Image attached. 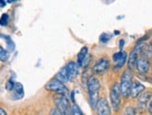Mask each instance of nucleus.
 Listing matches in <instances>:
<instances>
[{
    "mask_svg": "<svg viewBox=\"0 0 152 115\" xmlns=\"http://www.w3.org/2000/svg\"><path fill=\"white\" fill-rule=\"evenodd\" d=\"M88 93L90 98V104L92 109H96L97 103L99 101V93H100L101 84L96 77L91 76L87 82Z\"/></svg>",
    "mask_w": 152,
    "mask_h": 115,
    "instance_id": "obj_1",
    "label": "nucleus"
},
{
    "mask_svg": "<svg viewBox=\"0 0 152 115\" xmlns=\"http://www.w3.org/2000/svg\"><path fill=\"white\" fill-rule=\"evenodd\" d=\"M133 78H134L133 71L128 69L123 72L121 78L120 87H121V92L122 97L125 98H128L129 97H131V89L134 83Z\"/></svg>",
    "mask_w": 152,
    "mask_h": 115,
    "instance_id": "obj_2",
    "label": "nucleus"
},
{
    "mask_svg": "<svg viewBox=\"0 0 152 115\" xmlns=\"http://www.w3.org/2000/svg\"><path fill=\"white\" fill-rule=\"evenodd\" d=\"M54 103L56 105V109L63 115H73L72 105L65 95L57 94L54 97Z\"/></svg>",
    "mask_w": 152,
    "mask_h": 115,
    "instance_id": "obj_3",
    "label": "nucleus"
},
{
    "mask_svg": "<svg viewBox=\"0 0 152 115\" xmlns=\"http://www.w3.org/2000/svg\"><path fill=\"white\" fill-rule=\"evenodd\" d=\"M145 47H146V44L145 43H137L136 46H134V48L132 50L127 60V65L129 70L133 71L136 68L137 59H139V55L144 51Z\"/></svg>",
    "mask_w": 152,
    "mask_h": 115,
    "instance_id": "obj_4",
    "label": "nucleus"
},
{
    "mask_svg": "<svg viewBox=\"0 0 152 115\" xmlns=\"http://www.w3.org/2000/svg\"><path fill=\"white\" fill-rule=\"evenodd\" d=\"M110 102H111V106L113 108V110L115 111H118L121 108V87H120V84L115 83L111 87L110 90Z\"/></svg>",
    "mask_w": 152,
    "mask_h": 115,
    "instance_id": "obj_5",
    "label": "nucleus"
},
{
    "mask_svg": "<svg viewBox=\"0 0 152 115\" xmlns=\"http://www.w3.org/2000/svg\"><path fill=\"white\" fill-rule=\"evenodd\" d=\"M45 88L48 91L55 92V93L60 94V95H66V93L68 92L67 87L64 85V84L60 82V81L55 79V78L51 79L50 82L46 85Z\"/></svg>",
    "mask_w": 152,
    "mask_h": 115,
    "instance_id": "obj_6",
    "label": "nucleus"
},
{
    "mask_svg": "<svg viewBox=\"0 0 152 115\" xmlns=\"http://www.w3.org/2000/svg\"><path fill=\"white\" fill-rule=\"evenodd\" d=\"M110 68V62L107 58H102L97 62L94 64V68H92V72L96 75H100V74H104L107 72L108 69Z\"/></svg>",
    "mask_w": 152,
    "mask_h": 115,
    "instance_id": "obj_7",
    "label": "nucleus"
},
{
    "mask_svg": "<svg viewBox=\"0 0 152 115\" xmlns=\"http://www.w3.org/2000/svg\"><path fill=\"white\" fill-rule=\"evenodd\" d=\"M128 54L121 50L120 52H117L113 55V61H114V69L115 70H121L122 67L127 62Z\"/></svg>",
    "mask_w": 152,
    "mask_h": 115,
    "instance_id": "obj_8",
    "label": "nucleus"
},
{
    "mask_svg": "<svg viewBox=\"0 0 152 115\" xmlns=\"http://www.w3.org/2000/svg\"><path fill=\"white\" fill-rule=\"evenodd\" d=\"M96 111L97 115H111V109L107 99H99L96 106Z\"/></svg>",
    "mask_w": 152,
    "mask_h": 115,
    "instance_id": "obj_9",
    "label": "nucleus"
},
{
    "mask_svg": "<svg viewBox=\"0 0 152 115\" xmlns=\"http://www.w3.org/2000/svg\"><path fill=\"white\" fill-rule=\"evenodd\" d=\"M152 99V93L151 92H143L139 97H138V107L141 108L142 111H145L147 108V105L150 102Z\"/></svg>",
    "mask_w": 152,
    "mask_h": 115,
    "instance_id": "obj_10",
    "label": "nucleus"
},
{
    "mask_svg": "<svg viewBox=\"0 0 152 115\" xmlns=\"http://www.w3.org/2000/svg\"><path fill=\"white\" fill-rule=\"evenodd\" d=\"M149 68H150V63L148 59L144 58V57H140L137 59L136 69L140 73H143V74L147 73L149 71Z\"/></svg>",
    "mask_w": 152,
    "mask_h": 115,
    "instance_id": "obj_11",
    "label": "nucleus"
},
{
    "mask_svg": "<svg viewBox=\"0 0 152 115\" xmlns=\"http://www.w3.org/2000/svg\"><path fill=\"white\" fill-rule=\"evenodd\" d=\"M78 65L75 61H70L65 66L69 80H74L78 75Z\"/></svg>",
    "mask_w": 152,
    "mask_h": 115,
    "instance_id": "obj_12",
    "label": "nucleus"
},
{
    "mask_svg": "<svg viewBox=\"0 0 152 115\" xmlns=\"http://www.w3.org/2000/svg\"><path fill=\"white\" fill-rule=\"evenodd\" d=\"M11 98L14 100H19L22 99L24 97V90H23V86L21 83L16 82L15 85L13 87V89L11 90Z\"/></svg>",
    "mask_w": 152,
    "mask_h": 115,
    "instance_id": "obj_13",
    "label": "nucleus"
},
{
    "mask_svg": "<svg viewBox=\"0 0 152 115\" xmlns=\"http://www.w3.org/2000/svg\"><path fill=\"white\" fill-rule=\"evenodd\" d=\"M145 90V85L140 83L139 81H134L132 85V89H131V97L132 98H138L140 95L144 92Z\"/></svg>",
    "mask_w": 152,
    "mask_h": 115,
    "instance_id": "obj_14",
    "label": "nucleus"
},
{
    "mask_svg": "<svg viewBox=\"0 0 152 115\" xmlns=\"http://www.w3.org/2000/svg\"><path fill=\"white\" fill-rule=\"evenodd\" d=\"M88 51H89L88 47L84 46V47H82V48L80 49V51L78 52V54H77V65L79 67L82 66V63L84 61V59H86V57L88 56Z\"/></svg>",
    "mask_w": 152,
    "mask_h": 115,
    "instance_id": "obj_15",
    "label": "nucleus"
},
{
    "mask_svg": "<svg viewBox=\"0 0 152 115\" xmlns=\"http://www.w3.org/2000/svg\"><path fill=\"white\" fill-rule=\"evenodd\" d=\"M55 79L59 80L62 83H66L67 81H69L68 75H67V72H66V69H65V67H64V68H62L60 71L58 72V73L56 74V76H55Z\"/></svg>",
    "mask_w": 152,
    "mask_h": 115,
    "instance_id": "obj_16",
    "label": "nucleus"
},
{
    "mask_svg": "<svg viewBox=\"0 0 152 115\" xmlns=\"http://www.w3.org/2000/svg\"><path fill=\"white\" fill-rule=\"evenodd\" d=\"M0 36L4 37V39L6 40V42H7V46H8V47H9V50H10V52L14 50V48H15V45H14V43H13L12 39H11V38H10L9 35H0Z\"/></svg>",
    "mask_w": 152,
    "mask_h": 115,
    "instance_id": "obj_17",
    "label": "nucleus"
},
{
    "mask_svg": "<svg viewBox=\"0 0 152 115\" xmlns=\"http://www.w3.org/2000/svg\"><path fill=\"white\" fill-rule=\"evenodd\" d=\"M10 58V53L7 51L2 46H0V61L5 62L9 59Z\"/></svg>",
    "mask_w": 152,
    "mask_h": 115,
    "instance_id": "obj_18",
    "label": "nucleus"
},
{
    "mask_svg": "<svg viewBox=\"0 0 152 115\" xmlns=\"http://www.w3.org/2000/svg\"><path fill=\"white\" fill-rule=\"evenodd\" d=\"M10 22V17L8 14H3L1 16V18H0V25H2V26H6V25H8Z\"/></svg>",
    "mask_w": 152,
    "mask_h": 115,
    "instance_id": "obj_19",
    "label": "nucleus"
},
{
    "mask_svg": "<svg viewBox=\"0 0 152 115\" xmlns=\"http://www.w3.org/2000/svg\"><path fill=\"white\" fill-rule=\"evenodd\" d=\"M14 85H15V82L13 81V79L12 78H10L8 82H7V84H6V89L8 90V91H10L11 92V90L13 89V87H14Z\"/></svg>",
    "mask_w": 152,
    "mask_h": 115,
    "instance_id": "obj_20",
    "label": "nucleus"
},
{
    "mask_svg": "<svg viewBox=\"0 0 152 115\" xmlns=\"http://www.w3.org/2000/svg\"><path fill=\"white\" fill-rule=\"evenodd\" d=\"M124 115H136V110L133 107H128L124 111Z\"/></svg>",
    "mask_w": 152,
    "mask_h": 115,
    "instance_id": "obj_21",
    "label": "nucleus"
},
{
    "mask_svg": "<svg viewBox=\"0 0 152 115\" xmlns=\"http://www.w3.org/2000/svg\"><path fill=\"white\" fill-rule=\"evenodd\" d=\"M72 110H73V115H84L82 111L79 109V107L77 104H74L72 106Z\"/></svg>",
    "mask_w": 152,
    "mask_h": 115,
    "instance_id": "obj_22",
    "label": "nucleus"
},
{
    "mask_svg": "<svg viewBox=\"0 0 152 115\" xmlns=\"http://www.w3.org/2000/svg\"><path fill=\"white\" fill-rule=\"evenodd\" d=\"M109 39H110V36L107 35V33H103L100 37L101 42H103V43H107V41H109Z\"/></svg>",
    "mask_w": 152,
    "mask_h": 115,
    "instance_id": "obj_23",
    "label": "nucleus"
},
{
    "mask_svg": "<svg viewBox=\"0 0 152 115\" xmlns=\"http://www.w3.org/2000/svg\"><path fill=\"white\" fill-rule=\"evenodd\" d=\"M50 115H63L60 111H59L57 109H54V110H52L51 112H50Z\"/></svg>",
    "mask_w": 152,
    "mask_h": 115,
    "instance_id": "obj_24",
    "label": "nucleus"
},
{
    "mask_svg": "<svg viewBox=\"0 0 152 115\" xmlns=\"http://www.w3.org/2000/svg\"><path fill=\"white\" fill-rule=\"evenodd\" d=\"M148 111L149 114L152 115V99L150 100V102H149L148 105Z\"/></svg>",
    "mask_w": 152,
    "mask_h": 115,
    "instance_id": "obj_25",
    "label": "nucleus"
},
{
    "mask_svg": "<svg viewBox=\"0 0 152 115\" xmlns=\"http://www.w3.org/2000/svg\"><path fill=\"white\" fill-rule=\"evenodd\" d=\"M0 115H7V111L3 109V108H0Z\"/></svg>",
    "mask_w": 152,
    "mask_h": 115,
    "instance_id": "obj_26",
    "label": "nucleus"
},
{
    "mask_svg": "<svg viewBox=\"0 0 152 115\" xmlns=\"http://www.w3.org/2000/svg\"><path fill=\"white\" fill-rule=\"evenodd\" d=\"M125 44L124 42V40H121V42H120V48L122 49V47H123V45Z\"/></svg>",
    "mask_w": 152,
    "mask_h": 115,
    "instance_id": "obj_27",
    "label": "nucleus"
},
{
    "mask_svg": "<svg viewBox=\"0 0 152 115\" xmlns=\"http://www.w3.org/2000/svg\"><path fill=\"white\" fill-rule=\"evenodd\" d=\"M5 5H6V2L5 1H2V0H0V7H1V8H3V7H5Z\"/></svg>",
    "mask_w": 152,
    "mask_h": 115,
    "instance_id": "obj_28",
    "label": "nucleus"
},
{
    "mask_svg": "<svg viewBox=\"0 0 152 115\" xmlns=\"http://www.w3.org/2000/svg\"><path fill=\"white\" fill-rule=\"evenodd\" d=\"M149 47L152 49V39H151V41H150V45H149Z\"/></svg>",
    "mask_w": 152,
    "mask_h": 115,
    "instance_id": "obj_29",
    "label": "nucleus"
},
{
    "mask_svg": "<svg viewBox=\"0 0 152 115\" xmlns=\"http://www.w3.org/2000/svg\"><path fill=\"white\" fill-rule=\"evenodd\" d=\"M151 81H152V73H151Z\"/></svg>",
    "mask_w": 152,
    "mask_h": 115,
    "instance_id": "obj_30",
    "label": "nucleus"
}]
</instances>
